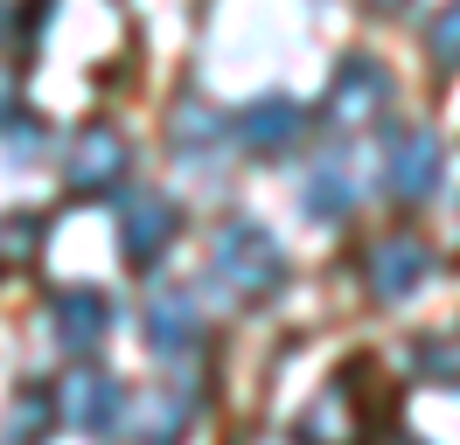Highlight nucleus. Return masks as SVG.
Listing matches in <instances>:
<instances>
[{"label": "nucleus", "mask_w": 460, "mask_h": 445, "mask_svg": "<svg viewBox=\"0 0 460 445\" xmlns=\"http://www.w3.org/2000/svg\"><path fill=\"white\" fill-rule=\"evenodd\" d=\"M209 278L224 285L230 300L259 306V300H272V292L293 278V265H287V244H279L265 222L237 216V222H224L217 244H209Z\"/></svg>", "instance_id": "nucleus-1"}, {"label": "nucleus", "mask_w": 460, "mask_h": 445, "mask_svg": "<svg viewBox=\"0 0 460 445\" xmlns=\"http://www.w3.org/2000/svg\"><path fill=\"white\" fill-rule=\"evenodd\" d=\"M391 98H398V83L376 56H342V70L328 83V118L335 126H376L391 111Z\"/></svg>", "instance_id": "nucleus-2"}, {"label": "nucleus", "mask_w": 460, "mask_h": 445, "mask_svg": "<svg viewBox=\"0 0 460 445\" xmlns=\"http://www.w3.org/2000/svg\"><path fill=\"white\" fill-rule=\"evenodd\" d=\"M126 383L119 376H98V369H77V376H63L57 389V417L70 424V432H91V439H105V432H119L126 424Z\"/></svg>", "instance_id": "nucleus-3"}, {"label": "nucleus", "mask_w": 460, "mask_h": 445, "mask_svg": "<svg viewBox=\"0 0 460 445\" xmlns=\"http://www.w3.org/2000/svg\"><path fill=\"white\" fill-rule=\"evenodd\" d=\"M439 167H447V153H439V139L426 126H391V139H384V188L398 202H426L439 188Z\"/></svg>", "instance_id": "nucleus-4"}, {"label": "nucleus", "mask_w": 460, "mask_h": 445, "mask_svg": "<svg viewBox=\"0 0 460 445\" xmlns=\"http://www.w3.org/2000/svg\"><path fill=\"white\" fill-rule=\"evenodd\" d=\"M126 139L112 133V126H84V133L63 146V181L77 195H105V188H119L126 181Z\"/></svg>", "instance_id": "nucleus-5"}, {"label": "nucleus", "mask_w": 460, "mask_h": 445, "mask_svg": "<svg viewBox=\"0 0 460 445\" xmlns=\"http://www.w3.org/2000/svg\"><path fill=\"white\" fill-rule=\"evenodd\" d=\"M230 133H237V146H244V153L272 161V153L300 146V133H307V111H300V98H252V105L230 118Z\"/></svg>", "instance_id": "nucleus-6"}, {"label": "nucleus", "mask_w": 460, "mask_h": 445, "mask_svg": "<svg viewBox=\"0 0 460 445\" xmlns=\"http://www.w3.org/2000/svg\"><path fill=\"white\" fill-rule=\"evenodd\" d=\"M432 278V250L411 237V230H398V237H376L370 244V292L376 300H411L419 285Z\"/></svg>", "instance_id": "nucleus-7"}, {"label": "nucleus", "mask_w": 460, "mask_h": 445, "mask_svg": "<svg viewBox=\"0 0 460 445\" xmlns=\"http://www.w3.org/2000/svg\"><path fill=\"white\" fill-rule=\"evenodd\" d=\"M126 424H133V445H174L189 424H196V389L189 383L140 389V397L126 404Z\"/></svg>", "instance_id": "nucleus-8"}, {"label": "nucleus", "mask_w": 460, "mask_h": 445, "mask_svg": "<svg viewBox=\"0 0 460 445\" xmlns=\"http://www.w3.org/2000/svg\"><path fill=\"white\" fill-rule=\"evenodd\" d=\"M300 202H307V216H314V222H342L349 209L363 202V167H356V153H321V161L307 167Z\"/></svg>", "instance_id": "nucleus-9"}, {"label": "nucleus", "mask_w": 460, "mask_h": 445, "mask_svg": "<svg viewBox=\"0 0 460 445\" xmlns=\"http://www.w3.org/2000/svg\"><path fill=\"white\" fill-rule=\"evenodd\" d=\"M174 202L168 195H154V188H133V195H119V250H126V257H154V250L168 244L174 237Z\"/></svg>", "instance_id": "nucleus-10"}, {"label": "nucleus", "mask_w": 460, "mask_h": 445, "mask_svg": "<svg viewBox=\"0 0 460 445\" xmlns=\"http://www.w3.org/2000/svg\"><path fill=\"white\" fill-rule=\"evenodd\" d=\"M49 334H57V348H70V355H91L105 334H112V300L105 292H57L49 300Z\"/></svg>", "instance_id": "nucleus-11"}, {"label": "nucleus", "mask_w": 460, "mask_h": 445, "mask_svg": "<svg viewBox=\"0 0 460 445\" xmlns=\"http://www.w3.org/2000/svg\"><path fill=\"white\" fill-rule=\"evenodd\" d=\"M196 341H202L196 300H189L181 285H161V292L146 300V348H154V355H196Z\"/></svg>", "instance_id": "nucleus-12"}, {"label": "nucleus", "mask_w": 460, "mask_h": 445, "mask_svg": "<svg viewBox=\"0 0 460 445\" xmlns=\"http://www.w3.org/2000/svg\"><path fill=\"white\" fill-rule=\"evenodd\" d=\"M57 424H63V417H57V389H49V383H22L14 397H7L0 445H42Z\"/></svg>", "instance_id": "nucleus-13"}, {"label": "nucleus", "mask_w": 460, "mask_h": 445, "mask_svg": "<svg viewBox=\"0 0 460 445\" xmlns=\"http://www.w3.org/2000/svg\"><path fill=\"white\" fill-rule=\"evenodd\" d=\"M300 445H356V417H349L342 389H328L314 411L300 417Z\"/></svg>", "instance_id": "nucleus-14"}, {"label": "nucleus", "mask_w": 460, "mask_h": 445, "mask_svg": "<svg viewBox=\"0 0 460 445\" xmlns=\"http://www.w3.org/2000/svg\"><path fill=\"white\" fill-rule=\"evenodd\" d=\"M217 139H230V126L209 105H181V111H174V146H181L189 161H209V153H217Z\"/></svg>", "instance_id": "nucleus-15"}, {"label": "nucleus", "mask_w": 460, "mask_h": 445, "mask_svg": "<svg viewBox=\"0 0 460 445\" xmlns=\"http://www.w3.org/2000/svg\"><path fill=\"white\" fill-rule=\"evenodd\" d=\"M419 376L439 389H460V334H426L419 341Z\"/></svg>", "instance_id": "nucleus-16"}, {"label": "nucleus", "mask_w": 460, "mask_h": 445, "mask_svg": "<svg viewBox=\"0 0 460 445\" xmlns=\"http://www.w3.org/2000/svg\"><path fill=\"white\" fill-rule=\"evenodd\" d=\"M35 250H42V216H0V265L7 272L29 265Z\"/></svg>", "instance_id": "nucleus-17"}, {"label": "nucleus", "mask_w": 460, "mask_h": 445, "mask_svg": "<svg viewBox=\"0 0 460 445\" xmlns=\"http://www.w3.org/2000/svg\"><path fill=\"white\" fill-rule=\"evenodd\" d=\"M426 49H432V63H439V70H460V0H447V7L432 14Z\"/></svg>", "instance_id": "nucleus-18"}, {"label": "nucleus", "mask_w": 460, "mask_h": 445, "mask_svg": "<svg viewBox=\"0 0 460 445\" xmlns=\"http://www.w3.org/2000/svg\"><path fill=\"white\" fill-rule=\"evenodd\" d=\"M35 118H29V105H14V98H0V146H7V153H14V161H29L35 153Z\"/></svg>", "instance_id": "nucleus-19"}, {"label": "nucleus", "mask_w": 460, "mask_h": 445, "mask_svg": "<svg viewBox=\"0 0 460 445\" xmlns=\"http://www.w3.org/2000/svg\"><path fill=\"white\" fill-rule=\"evenodd\" d=\"M370 7H404V0H370Z\"/></svg>", "instance_id": "nucleus-20"}, {"label": "nucleus", "mask_w": 460, "mask_h": 445, "mask_svg": "<svg viewBox=\"0 0 460 445\" xmlns=\"http://www.w3.org/2000/svg\"><path fill=\"white\" fill-rule=\"evenodd\" d=\"M404 445H419V439H404Z\"/></svg>", "instance_id": "nucleus-21"}]
</instances>
